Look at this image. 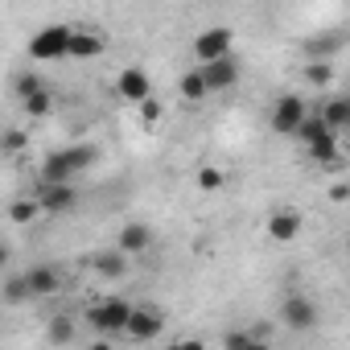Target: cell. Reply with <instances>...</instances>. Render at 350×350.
<instances>
[{
    "mask_svg": "<svg viewBox=\"0 0 350 350\" xmlns=\"http://www.w3.org/2000/svg\"><path fill=\"white\" fill-rule=\"evenodd\" d=\"M128 313H132V305H128V301L107 297V301H95V305L87 309V325H91L99 338H120V334H124Z\"/></svg>",
    "mask_w": 350,
    "mask_h": 350,
    "instance_id": "cell-1",
    "label": "cell"
},
{
    "mask_svg": "<svg viewBox=\"0 0 350 350\" xmlns=\"http://www.w3.org/2000/svg\"><path fill=\"white\" fill-rule=\"evenodd\" d=\"M70 25H46V29H38L33 38H29V58H38V62H62L66 58V50H70Z\"/></svg>",
    "mask_w": 350,
    "mask_h": 350,
    "instance_id": "cell-2",
    "label": "cell"
},
{
    "mask_svg": "<svg viewBox=\"0 0 350 350\" xmlns=\"http://www.w3.org/2000/svg\"><path fill=\"white\" fill-rule=\"evenodd\" d=\"M38 206L42 215H66L79 206V190L70 182H42L38 186Z\"/></svg>",
    "mask_w": 350,
    "mask_h": 350,
    "instance_id": "cell-3",
    "label": "cell"
},
{
    "mask_svg": "<svg viewBox=\"0 0 350 350\" xmlns=\"http://www.w3.org/2000/svg\"><path fill=\"white\" fill-rule=\"evenodd\" d=\"M231 46H235V33L227 25H211V29H202L194 38V58L198 62H215V58L231 54Z\"/></svg>",
    "mask_w": 350,
    "mask_h": 350,
    "instance_id": "cell-4",
    "label": "cell"
},
{
    "mask_svg": "<svg viewBox=\"0 0 350 350\" xmlns=\"http://www.w3.org/2000/svg\"><path fill=\"white\" fill-rule=\"evenodd\" d=\"M305 99L301 95H280L276 103H272V116H268V124H272V132H280V136H293L297 132V124L305 120Z\"/></svg>",
    "mask_w": 350,
    "mask_h": 350,
    "instance_id": "cell-5",
    "label": "cell"
},
{
    "mask_svg": "<svg viewBox=\"0 0 350 350\" xmlns=\"http://www.w3.org/2000/svg\"><path fill=\"white\" fill-rule=\"evenodd\" d=\"M198 70H202L206 91H231V87L239 83V62H235L231 54H223V58H215V62H202Z\"/></svg>",
    "mask_w": 350,
    "mask_h": 350,
    "instance_id": "cell-6",
    "label": "cell"
},
{
    "mask_svg": "<svg viewBox=\"0 0 350 350\" xmlns=\"http://www.w3.org/2000/svg\"><path fill=\"white\" fill-rule=\"evenodd\" d=\"M161 325H165V313L161 309H136L132 305V313H128V321H124V334L132 338V342H148V338H157L161 334Z\"/></svg>",
    "mask_w": 350,
    "mask_h": 350,
    "instance_id": "cell-7",
    "label": "cell"
},
{
    "mask_svg": "<svg viewBox=\"0 0 350 350\" xmlns=\"http://www.w3.org/2000/svg\"><path fill=\"white\" fill-rule=\"evenodd\" d=\"M116 95L128 99V103L148 99V95H152V79H148V70H140V66H124V70L116 75Z\"/></svg>",
    "mask_w": 350,
    "mask_h": 350,
    "instance_id": "cell-8",
    "label": "cell"
},
{
    "mask_svg": "<svg viewBox=\"0 0 350 350\" xmlns=\"http://www.w3.org/2000/svg\"><path fill=\"white\" fill-rule=\"evenodd\" d=\"M280 317H284L288 329H313V325H317V305H313L309 297L293 293V297L280 301Z\"/></svg>",
    "mask_w": 350,
    "mask_h": 350,
    "instance_id": "cell-9",
    "label": "cell"
},
{
    "mask_svg": "<svg viewBox=\"0 0 350 350\" xmlns=\"http://www.w3.org/2000/svg\"><path fill=\"white\" fill-rule=\"evenodd\" d=\"M116 247H120L124 256H140V252H148V247H152V227H148V223H124Z\"/></svg>",
    "mask_w": 350,
    "mask_h": 350,
    "instance_id": "cell-10",
    "label": "cell"
},
{
    "mask_svg": "<svg viewBox=\"0 0 350 350\" xmlns=\"http://www.w3.org/2000/svg\"><path fill=\"white\" fill-rule=\"evenodd\" d=\"M268 235H272L276 243H293V239L301 235V211H293V206L272 211V219H268Z\"/></svg>",
    "mask_w": 350,
    "mask_h": 350,
    "instance_id": "cell-11",
    "label": "cell"
},
{
    "mask_svg": "<svg viewBox=\"0 0 350 350\" xmlns=\"http://www.w3.org/2000/svg\"><path fill=\"white\" fill-rule=\"evenodd\" d=\"M25 284H29V297H54L62 288V272L50 268V264H38L25 272Z\"/></svg>",
    "mask_w": 350,
    "mask_h": 350,
    "instance_id": "cell-12",
    "label": "cell"
},
{
    "mask_svg": "<svg viewBox=\"0 0 350 350\" xmlns=\"http://www.w3.org/2000/svg\"><path fill=\"white\" fill-rule=\"evenodd\" d=\"M75 178H79V173H75L66 148H54V152L42 161V182H75Z\"/></svg>",
    "mask_w": 350,
    "mask_h": 350,
    "instance_id": "cell-13",
    "label": "cell"
},
{
    "mask_svg": "<svg viewBox=\"0 0 350 350\" xmlns=\"http://www.w3.org/2000/svg\"><path fill=\"white\" fill-rule=\"evenodd\" d=\"M321 124L329 128V132H346L350 128V99H342V95H334V99H325L321 103Z\"/></svg>",
    "mask_w": 350,
    "mask_h": 350,
    "instance_id": "cell-14",
    "label": "cell"
},
{
    "mask_svg": "<svg viewBox=\"0 0 350 350\" xmlns=\"http://www.w3.org/2000/svg\"><path fill=\"white\" fill-rule=\"evenodd\" d=\"M103 46H107V42H103L99 33H87V29L79 33V29H75V33H70V50H66V58H83V62H87V58H99Z\"/></svg>",
    "mask_w": 350,
    "mask_h": 350,
    "instance_id": "cell-15",
    "label": "cell"
},
{
    "mask_svg": "<svg viewBox=\"0 0 350 350\" xmlns=\"http://www.w3.org/2000/svg\"><path fill=\"white\" fill-rule=\"evenodd\" d=\"M305 148H309V157H313V161H321V165H338V161H342V157H338V132H329V128H325V132H317Z\"/></svg>",
    "mask_w": 350,
    "mask_h": 350,
    "instance_id": "cell-16",
    "label": "cell"
},
{
    "mask_svg": "<svg viewBox=\"0 0 350 350\" xmlns=\"http://www.w3.org/2000/svg\"><path fill=\"white\" fill-rule=\"evenodd\" d=\"M95 272H99V276H107V280H120V276L128 272V256H124L120 247L99 252V256H95Z\"/></svg>",
    "mask_w": 350,
    "mask_h": 350,
    "instance_id": "cell-17",
    "label": "cell"
},
{
    "mask_svg": "<svg viewBox=\"0 0 350 350\" xmlns=\"http://www.w3.org/2000/svg\"><path fill=\"white\" fill-rule=\"evenodd\" d=\"M178 91H182V99H190V103H202L211 91H206V83H202V70H186L182 79H178Z\"/></svg>",
    "mask_w": 350,
    "mask_h": 350,
    "instance_id": "cell-18",
    "label": "cell"
},
{
    "mask_svg": "<svg viewBox=\"0 0 350 350\" xmlns=\"http://www.w3.org/2000/svg\"><path fill=\"white\" fill-rule=\"evenodd\" d=\"M21 107H25V116H29V120H42V116H50V111H54V95H50V87H42V91L25 95V99H21Z\"/></svg>",
    "mask_w": 350,
    "mask_h": 350,
    "instance_id": "cell-19",
    "label": "cell"
},
{
    "mask_svg": "<svg viewBox=\"0 0 350 350\" xmlns=\"http://www.w3.org/2000/svg\"><path fill=\"white\" fill-rule=\"evenodd\" d=\"M329 79H334V66H329L325 58H313V62L305 66V83H313V87H329Z\"/></svg>",
    "mask_w": 350,
    "mask_h": 350,
    "instance_id": "cell-20",
    "label": "cell"
},
{
    "mask_svg": "<svg viewBox=\"0 0 350 350\" xmlns=\"http://www.w3.org/2000/svg\"><path fill=\"white\" fill-rule=\"evenodd\" d=\"M227 186V173L223 169H215V165H206V169H198V190H206V194H215V190H223Z\"/></svg>",
    "mask_w": 350,
    "mask_h": 350,
    "instance_id": "cell-21",
    "label": "cell"
},
{
    "mask_svg": "<svg viewBox=\"0 0 350 350\" xmlns=\"http://www.w3.org/2000/svg\"><path fill=\"white\" fill-rule=\"evenodd\" d=\"M38 215H42L38 198H21V202H13V206H9V219H13V223H33Z\"/></svg>",
    "mask_w": 350,
    "mask_h": 350,
    "instance_id": "cell-22",
    "label": "cell"
},
{
    "mask_svg": "<svg viewBox=\"0 0 350 350\" xmlns=\"http://www.w3.org/2000/svg\"><path fill=\"white\" fill-rule=\"evenodd\" d=\"M5 301H9V305H21V301H29L25 272H21V276H13V280H5Z\"/></svg>",
    "mask_w": 350,
    "mask_h": 350,
    "instance_id": "cell-23",
    "label": "cell"
},
{
    "mask_svg": "<svg viewBox=\"0 0 350 350\" xmlns=\"http://www.w3.org/2000/svg\"><path fill=\"white\" fill-rule=\"evenodd\" d=\"M46 334H50V342H54V346H66V342L75 338V325H70V317H54Z\"/></svg>",
    "mask_w": 350,
    "mask_h": 350,
    "instance_id": "cell-24",
    "label": "cell"
},
{
    "mask_svg": "<svg viewBox=\"0 0 350 350\" xmlns=\"http://www.w3.org/2000/svg\"><path fill=\"white\" fill-rule=\"evenodd\" d=\"M223 346H227V350H256V346H260V338H256V334H239V329H235V334H227V338H223Z\"/></svg>",
    "mask_w": 350,
    "mask_h": 350,
    "instance_id": "cell-25",
    "label": "cell"
},
{
    "mask_svg": "<svg viewBox=\"0 0 350 350\" xmlns=\"http://www.w3.org/2000/svg\"><path fill=\"white\" fill-rule=\"evenodd\" d=\"M46 83L38 79V75H21L17 83H13V91H17V99H25V95H33V91H42Z\"/></svg>",
    "mask_w": 350,
    "mask_h": 350,
    "instance_id": "cell-26",
    "label": "cell"
},
{
    "mask_svg": "<svg viewBox=\"0 0 350 350\" xmlns=\"http://www.w3.org/2000/svg\"><path fill=\"white\" fill-rule=\"evenodd\" d=\"M161 116H165V107H161V103H157L152 95H148V99H140V120H144L148 128H152V124H157Z\"/></svg>",
    "mask_w": 350,
    "mask_h": 350,
    "instance_id": "cell-27",
    "label": "cell"
},
{
    "mask_svg": "<svg viewBox=\"0 0 350 350\" xmlns=\"http://www.w3.org/2000/svg\"><path fill=\"white\" fill-rule=\"evenodd\" d=\"M5 148H9V152L25 148V132H9V136H5Z\"/></svg>",
    "mask_w": 350,
    "mask_h": 350,
    "instance_id": "cell-28",
    "label": "cell"
},
{
    "mask_svg": "<svg viewBox=\"0 0 350 350\" xmlns=\"http://www.w3.org/2000/svg\"><path fill=\"white\" fill-rule=\"evenodd\" d=\"M5 264H9V247H5V243H0V268H5Z\"/></svg>",
    "mask_w": 350,
    "mask_h": 350,
    "instance_id": "cell-29",
    "label": "cell"
}]
</instances>
